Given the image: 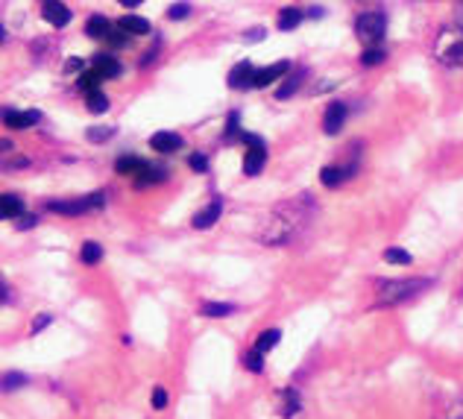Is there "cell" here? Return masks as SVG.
Segmentation results:
<instances>
[{
  "label": "cell",
  "instance_id": "obj_3",
  "mask_svg": "<svg viewBox=\"0 0 463 419\" xmlns=\"http://www.w3.org/2000/svg\"><path fill=\"white\" fill-rule=\"evenodd\" d=\"M355 32H358L361 41L375 44L379 39H384L387 18L381 15V12H364V15H358V21H355Z\"/></svg>",
  "mask_w": 463,
  "mask_h": 419
},
{
  "label": "cell",
  "instance_id": "obj_34",
  "mask_svg": "<svg viewBox=\"0 0 463 419\" xmlns=\"http://www.w3.org/2000/svg\"><path fill=\"white\" fill-rule=\"evenodd\" d=\"M109 41L115 44V47H123V44H129V32L123 30V27H118V30H111V32H109Z\"/></svg>",
  "mask_w": 463,
  "mask_h": 419
},
{
  "label": "cell",
  "instance_id": "obj_2",
  "mask_svg": "<svg viewBox=\"0 0 463 419\" xmlns=\"http://www.w3.org/2000/svg\"><path fill=\"white\" fill-rule=\"evenodd\" d=\"M103 205H106V194L103 191L89 194V196H82V200H53V203H47L50 212L65 214V217H77V214L91 212V208H103Z\"/></svg>",
  "mask_w": 463,
  "mask_h": 419
},
{
  "label": "cell",
  "instance_id": "obj_31",
  "mask_svg": "<svg viewBox=\"0 0 463 419\" xmlns=\"http://www.w3.org/2000/svg\"><path fill=\"white\" fill-rule=\"evenodd\" d=\"M244 364L249 366V369H253V373H261V369H264V361H261V352H246L244 355Z\"/></svg>",
  "mask_w": 463,
  "mask_h": 419
},
{
  "label": "cell",
  "instance_id": "obj_8",
  "mask_svg": "<svg viewBox=\"0 0 463 419\" xmlns=\"http://www.w3.org/2000/svg\"><path fill=\"white\" fill-rule=\"evenodd\" d=\"M343 123H346V106L343 103H332L329 109H325V118H323L325 135H337L343 129Z\"/></svg>",
  "mask_w": 463,
  "mask_h": 419
},
{
  "label": "cell",
  "instance_id": "obj_1",
  "mask_svg": "<svg viewBox=\"0 0 463 419\" xmlns=\"http://www.w3.org/2000/svg\"><path fill=\"white\" fill-rule=\"evenodd\" d=\"M431 281L428 279H399V281H384L379 288V299L384 305H396V302H405L410 297H417L419 290H425Z\"/></svg>",
  "mask_w": 463,
  "mask_h": 419
},
{
  "label": "cell",
  "instance_id": "obj_25",
  "mask_svg": "<svg viewBox=\"0 0 463 419\" xmlns=\"http://www.w3.org/2000/svg\"><path fill=\"white\" fill-rule=\"evenodd\" d=\"M100 82H103V77H100L97 71H89V73H82V77H80V85H77V89L91 97V94H97V85H100Z\"/></svg>",
  "mask_w": 463,
  "mask_h": 419
},
{
  "label": "cell",
  "instance_id": "obj_26",
  "mask_svg": "<svg viewBox=\"0 0 463 419\" xmlns=\"http://www.w3.org/2000/svg\"><path fill=\"white\" fill-rule=\"evenodd\" d=\"M165 179V174H161V170H156V167H144L138 176H135V185H138V188H147V185H156V182H161Z\"/></svg>",
  "mask_w": 463,
  "mask_h": 419
},
{
  "label": "cell",
  "instance_id": "obj_33",
  "mask_svg": "<svg viewBox=\"0 0 463 419\" xmlns=\"http://www.w3.org/2000/svg\"><path fill=\"white\" fill-rule=\"evenodd\" d=\"M188 165H191L194 174H206V170H208V158L203 153H194L191 158H188Z\"/></svg>",
  "mask_w": 463,
  "mask_h": 419
},
{
  "label": "cell",
  "instance_id": "obj_19",
  "mask_svg": "<svg viewBox=\"0 0 463 419\" xmlns=\"http://www.w3.org/2000/svg\"><path fill=\"white\" fill-rule=\"evenodd\" d=\"M85 32H89L91 39H109L111 27H109V21H106L103 15H91L89 24H85Z\"/></svg>",
  "mask_w": 463,
  "mask_h": 419
},
{
  "label": "cell",
  "instance_id": "obj_14",
  "mask_svg": "<svg viewBox=\"0 0 463 419\" xmlns=\"http://www.w3.org/2000/svg\"><path fill=\"white\" fill-rule=\"evenodd\" d=\"M21 212H24L21 196H15V194H3V196H0V214H3L6 220H9V217H12V220H18Z\"/></svg>",
  "mask_w": 463,
  "mask_h": 419
},
{
  "label": "cell",
  "instance_id": "obj_9",
  "mask_svg": "<svg viewBox=\"0 0 463 419\" xmlns=\"http://www.w3.org/2000/svg\"><path fill=\"white\" fill-rule=\"evenodd\" d=\"M220 214H223V203L220 200H211L203 212L194 214V229H211L220 220Z\"/></svg>",
  "mask_w": 463,
  "mask_h": 419
},
{
  "label": "cell",
  "instance_id": "obj_6",
  "mask_svg": "<svg viewBox=\"0 0 463 419\" xmlns=\"http://www.w3.org/2000/svg\"><path fill=\"white\" fill-rule=\"evenodd\" d=\"M39 118H42L39 109H30V112L6 109V112H3V123H6V127H12V129H27V127H33V123H39Z\"/></svg>",
  "mask_w": 463,
  "mask_h": 419
},
{
  "label": "cell",
  "instance_id": "obj_41",
  "mask_svg": "<svg viewBox=\"0 0 463 419\" xmlns=\"http://www.w3.org/2000/svg\"><path fill=\"white\" fill-rule=\"evenodd\" d=\"M264 35H267L264 30L255 27V30H246V32H244V41H258V39H264Z\"/></svg>",
  "mask_w": 463,
  "mask_h": 419
},
{
  "label": "cell",
  "instance_id": "obj_20",
  "mask_svg": "<svg viewBox=\"0 0 463 419\" xmlns=\"http://www.w3.org/2000/svg\"><path fill=\"white\" fill-rule=\"evenodd\" d=\"M144 167H147V165L141 162L138 156H120V158H118V165H115L118 174H135V176H138Z\"/></svg>",
  "mask_w": 463,
  "mask_h": 419
},
{
  "label": "cell",
  "instance_id": "obj_32",
  "mask_svg": "<svg viewBox=\"0 0 463 419\" xmlns=\"http://www.w3.org/2000/svg\"><path fill=\"white\" fill-rule=\"evenodd\" d=\"M188 15H191V6H188V3H173L167 9V18H173V21H185Z\"/></svg>",
  "mask_w": 463,
  "mask_h": 419
},
{
  "label": "cell",
  "instance_id": "obj_21",
  "mask_svg": "<svg viewBox=\"0 0 463 419\" xmlns=\"http://www.w3.org/2000/svg\"><path fill=\"white\" fill-rule=\"evenodd\" d=\"M384 261L387 264H399V267H408L414 258H410L408 250H402V246H390V250H384Z\"/></svg>",
  "mask_w": 463,
  "mask_h": 419
},
{
  "label": "cell",
  "instance_id": "obj_12",
  "mask_svg": "<svg viewBox=\"0 0 463 419\" xmlns=\"http://www.w3.org/2000/svg\"><path fill=\"white\" fill-rule=\"evenodd\" d=\"M355 174V167H323L320 170V182L323 185H329V188H334V185H341L346 176H352Z\"/></svg>",
  "mask_w": 463,
  "mask_h": 419
},
{
  "label": "cell",
  "instance_id": "obj_18",
  "mask_svg": "<svg viewBox=\"0 0 463 419\" xmlns=\"http://www.w3.org/2000/svg\"><path fill=\"white\" fill-rule=\"evenodd\" d=\"M94 71H97L103 80H115V77H120V62L111 59V56H100Z\"/></svg>",
  "mask_w": 463,
  "mask_h": 419
},
{
  "label": "cell",
  "instance_id": "obj_38",
  "mask_svg": "<svg viewBox=\"0 0 463 419\" xmlns=\"http://www.w3.org/2000/svg\"><path fill=\"white\" fill-rule=\"evenodd\" d=\"M165 404H167V390H165V387H156V390H153V408L161 411Z\"/></svg>",
  "mask_w": 463,
  "mask_h": 419
},
{
  "label": "cell",
  "instance_id": "obj_17",
  "mask_svg": "<svg viewBox=\"0 0 463 419\" xmlns=\"http://www.w3.org/2000/svg\"><path fill=\"white\" fill-rule=\"evenodd\" d=\"M120 27L127 30L129 35H144V32H149V21L141 18V15H123L120 18Z\"/></svg>",
  "mask_w": 463,
  "mask_h": 419
},
{
  "label": "cell",
  "instance_id": "obj_15",
  "mask_svg": "<svg viewBox=\"0 0 463 419\" xmlns=\"http://www.w3.org/2000/svg\"><path fill=\"white\" fill-rule=\"evenodd\" d=\"M437 56H440L446 65H452V68H455V65H463V35H457L455 41H448V50L437 53Z\"/></svg>",
  "mask_w": 463,
  "mask_h": 419
},
{
  "label": "cell",
  "instance_id": "obj_42",
  "mask_svg": "<svg viewBox=\"0 0 463 419\" xmlns=\"http://www.w3.org/2000/svg\"><path fill=\"white\" fill-rule=\"evenodd\" d=\"M241 138H244V144H249V147H264V141H261L258 135H253V132H241Z\"/></svg>",
  "mask_w": 463,
  "mask_h": 419
},
{
  "label": "cell",
  "instance_id": "obj_11",
  "mask_svg": "<svg viewBox=\"0 0 463 419\" xmlns=\"http://www.w3.org/2000/svg\"><path fill=\"white\" fill-rule=\"evenodd\" d=\"M149 147H153L156 153H173L182 147V138L176 132H156L153 138H149Z\"/></svg>",
  "mask_w": 463,
  "mask_h": 419
},
{
  "label": "cell",
  "instance_id": "obj_13",
  "mask_svg": "<svg viewBox=\"0 0 463 419\" xmlns=\"http://www.w3.org/2000/svg\"><path fill=\"white\" fill-rule=\"evenodd\" d=\"M302 80H305V68L293 71L291 77H287V80L282 82V89L276 91V100H287V97H293V94L299 91V85H302Z\"/></svg>",
  "mask_w": 463,
  "mask_h": 419
},
{
  "label": "cell",
  "instance_id": "obj_24",
  "mask_svg": "<svg viewBox=\"0 0 463 419\" xmlns=\"http://www.w3.org/2000/svg\"><path fill=\"white\" fill-rule=\"evenodd\" d=\"M235 305H226V302H203V308H199L203 317H229Z\"/></svg>",
  "mask_w": 463,
  "mask_h": 419
},
{
  "label": "cell",
  "instance_id": "obj_37",
  "mask_svg": "<svg viewBox=\"0 0 463 419\" xmlns=\"http://www.w3.org/2000/svg\"><path fill=\"white\" fill-rule=\"evenodd\" d=\"M237 118H241L237 112H229V120H226V141H232L235 135H241V132H237Z\"/></svg>",
  "mask_w": 463,
  "mask_h": 419
},
{
  "label": "cell",
  "instance_id": "obj_35",
  "mask_svg": "<svg viewBox=\"0 0 463 419\" xmlns=\"http://www.w3.org/2000/svg\"><path fill=\"white\" fill-rule=\"evenodd\" d=\"M50 323H53V317H50V314H39V317H35L33 319V326H30V331H33V335H39V331H44Z\"/></svg>",
  "mask_w": 463,
  "mask_h": 419
},
{
  "label": "cell",
  "instance_id": "obj_22",
  "mask_svg": "<svg viewBox=\"0 0 463 419\" xmlns=\"http://www.w3.org/2000/svg\"><path fill=\"white\" fill-rule=\"evenodd\" d=\"M279 340H282V331H279V328H270V331H264V335L255 340V352L264 355V352H270L273 346H276Z\"/></svg>",
  "mask_w": 463,
  "mask_h": 419
},
{
  "label": "cell",
  "instance_id": "obj_29",
  "mask_svg": "<svg viewBox=\"0 0 463 419\" xmlns=\"http://www.w3.org/2000/svg\"><path fill=\"white\" fill-rule=\"evenodd\" d=\"M24 384H27V375H21V373H9V375L3 378V390H6V393L18 390V387H24Z\"/></svg>",
  "mask_w": 463,
  "mask_h": 419
},
{
  "label": "cell",
  "instance_id": "obj_7",
  "mask_svg": "<svg viewBox=\"0 0 463 419\" xmlns=\"http://www.w3.org/2000/svg\"><path fill=\"white\" fill-rule=\"evenodd\" d=\"M291 71V62L287 59H282V62H276V65H270V68H261V71H255V82H253V89H267L270 82H276L282 73H287Z\"/></svg>",
  "mask_w": 463,
  "mask_h": 419
},
{
  "label": "cell",
  "instance_id": "obj_43",
  "mask_svg": "<svg viewBox=\"0 0 463 419\" xmlns=\"http://www.w3.org/2000/svg\"><path fill=\"white\" fill-rule=\"evenodd\" d=\"M455 24L463 30V3H457V6H455Z\"/></svg>",
  "mask_w": 463,
  "mask_h": 419
},
{
  "label": "cell",
  "instance_id": "obj_28",
  "mask_svg": "<svg viewBox=\"0 0 463 419\" xmlns=\"http://www.w3.org/2000/svg\"><path fill=\"white\" fill-rule=\"evenodd\" d=\"M111 132H115L111 127H91V129H89V141H91V144L109 141V138H111Z\"/></svg>",
  "mask_w": 463,
  "mask_h": 419
},
{
  "label": "cell",
  "instance_id": "obj_16",
  "mask_svg": "<svg viewBox=\"0 0 463 419\" xmlns=\"http://www.w3.org/2000/svg\"><path fill=\"white\" fill-rule=\"evenodd\" d=\"M80 261L82 264H100L103 261V246H100L97 241H85L80 246Z\"/></svg>",
  "mask_w": 463,
  "mask_h": 419
},
{
  "label": "cell",
  "instance_id": "obj_27",
  "mask_svg": "<svg viewBox=\"0 0 463 419\" xmlns=\"http://www.w3.org/2000/svg\"><path fill=\"white\" fill-rule=\"evenodd\" d=\"M85 106H89L91 115H103L106 109H109V97H106L103 91H97V94H91L89 100H85Z\"/></svg>",
  "mask_w": 463,
  "mask_h": 419
},
{
  "label": "cell",
  "instance_id": "obj_30",
  "mask_svg": "<svg viewBox=\"0 0 463 419\" xmlns=\"http://www.w3.org/2000/svg\"><path fill=\"white\" fill-rule=\"evenodd\" d=\"M384 59H387V50H367L364 56H361V65L372 68V65H381Z\"/></svg>",
  "mask_w": 463,
  "mask_h": 419
},
{
  "label": "cell",
  "instance_id": "obj_10",
  "mask_svg": "<svg viewBox=\"0 0 463 419\" xmlns=\"http://www.w3.org/2000/svg\"><path fill=\"white\" fill-rule=\"evenodd\" d=\"M267 162V147H249L244 156V174L246 176H258L261 167Z\"/></svg>",
  "mask_w": 463,
  "mask_h": 419
},
{
  "label": "cell",
  "instance_id": "obj_40",
  "mask_svg": "<svg viewBox=\"0 0 463 419\" xmlns=\"http://www.w3.org/2000/svg\"><path fill=\"white\" fill-rule=\"evenodd\" d=\"M82 68H85V62L77 59V56H71V59L65 62V71H68V73H77V71H82Z\"/></svg>",
  "mask_w": 463,
  "mask_h": 419
},
{
  "label": "cell",
  "instance_id": "obj_5",
  "mask_svg": "<svg viewBox=\"0 0 463 419\" xmlns=\"http://www.w3.org/2000/svg\"><path fill=\"white\" fill-rule=\"evenodd\" d=\"M42 18L47 24H53V27H68L71 24V9L65 3H59V0H47L42 6Z\"/></svg>",
  "mask_w": 463,
  "mask_h": 419
},
{
  "label": "cell",
  "instance_id": "obj_23",
  "mask_svg": "<svg viewBox=\"0 0 463 419\" xmlns=\"http://www.w3.org/2000/svg\"><path fill=\"white\" fill-rule=\"evenodd\" d=\"M299 24H302V12L299 9H282V15H279V30H296Z\"/></svg>",
  "mask_w": 463,
  "mask_h": 419
},
{
  "label": "cell",
  "instance_id": "obj_36",
  "mask_svg": "<svg viewBox=\"0 0 463 419\" xmlns=\"http://www.w3.org/2000/svg\"><path fill=\"white\" fill-rule=\"evenodd\" d=\"M296 408H299V402H296V393H293V390H284V416L296 413Z\"/></svg>",
  "mask_w": 463,
  "mask_h": 419
},
{
  "label": "cell",
  "instance_id": "obj_39",
  "mask_svg": "<svg viewBox=\"0 0 463 419\" xmlns=\"http://www.w3.org/2000/svg\"><path fill=\"white\" fill-rule=\"evenodd\" d=\"M35 223H39V217H35V214H21V217L15 220V226H18V229H33Z\"/></svg>",
  "mask_w": 463,
  "mask_h": 419
},
{
  "label": "cell",
  "instance_id": "obj_4",
  "mask_svg": "<svg viewBox=\"0 0 463 419\" xmlns=\"http://www.w3.org/2000/svg\"><path fill=\"white\" fill-rule=\"evenodd\" d=\"M255 82V65L253 62H237V65L229 71V89L241 91V89H253Z\"/></svg>",
  "mask_w": 463,
  "mask_h": 419
}]
</instances>
